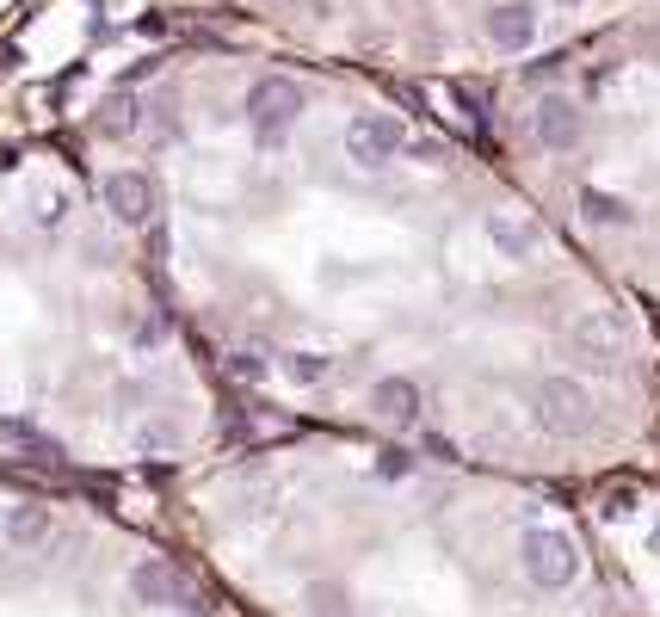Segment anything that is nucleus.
<instances>
[{
  "label": "nucleus",
  "mask_w": 660,
  "mask_h": 617,
  "mask_svg": "<svg viewBox=\"0 0 660 617\" xmlns=\"http://www.w3.org/2000/svg\"><path fill=\"white\" fill-rule=\"evenodd\" d=\"M297 118H303V87L290 75H260L247 87V124L260 142H284Z\"/></svg>",
  "instance_id": "nucleus-1"
},
{
  "label": "nucleus",
  "mask_w": 660,
  "mask_h": 617,
  "mask_svg": "<svg viewBox=\"0 0 660 617\" xmlns=\"http://www.w3.org/2000/svg\"><path fill=\"white\" fill-rule=\"evenodd\" d=\"M537 426L556 439H580L593 432V389L580 377H543L537 383Z\"/></svg>",
  "instance_id": "nucleus-2"
},
{
  "label": "nucleus",
  "mask_w": 660,
  "mask_h": 617,
  "mask_svg": "<svg viewBox=\"0 0 660 617\" xmlns=\"http://www.w3.org/2000/svg\"><path fill=\"white\" fill-rule=\"evenodd\" d=\"M623 346H630V334H623V321H617L611 309H586V315L568 321V352L586 358L593 371H617Z\"/></svg>",
  "instance_id": "nucleus-3"
},
{
  "label": "nucleus",
  "mask_w": 660,
  "mask_h": 617,
  "mask_svg": "<svg viewBox=\"0 0 660 617\" xmlns=\"http://www.w3.org/2000/svg\"><path fill=\"white\" fill-rule=\"evenodd\" d=\"M519 562H525V574L537 580V587H549V593L568 587V580L580 574V550H574L568 531H525Z\"/></svg>",
  "instance_id": "nucleus-4"
},
{
  "label": "nucleus",
  "mask_w": 660,
  "mask_h": 617,
  "mask_svg": "<svg viewBox=\"0 0 660 617\" xmlns=\"http://www.w3.org/2000/svg\"><path fill=\"white\" fill-rule=\"evenodd\" d=\"M401 149H408V130H401V118L389 112H358L346 124V155L352 167H389Z\"/></svg>",
  "instance_id": "nucleus-5"
},
{
  "label": "nucleus",
  "mask_w": 660,
  "mask_h": 617,
  "mask_svg": "<svg viewBox=\"0 0 660 617\" xmlns=\"http://www.w3.org/2000/svg\"><path fill=\"white\" fill-rule=\"evenodd\" d=\"M105 210H112L124 229H142V223L155 216V179H149V173H136V167L105 173Z\"/></svg>",
  "instance_id": "nucleus-6"
},
{
  "label": "nucleus",
  "mask_w": 660,
  "mask_h": 617,
  "mask_svg": "<svg viewBox=\"0 0 660 617\" xmlns=\"http://www.w3.org/2000/svg\"><path fill=\"white\" fill-rule=\"evenodd\" d=\"M482 31H488V44H494L500 56H519V50H531V38H537V7H531V0H494L488 19H482Z\"/></svg>",
  "instance_id": "nucleus-7"
},
{
  "label": "nucleus",
  "mask_w": 660,
  "mask_h": 617,
  "mask_svg": "<svg viewBox=\"0 0 660 617\" xmlns=\"http://www.w3.org/2000/svg\"><path fill=\"white\" fill-rule=\"evenodd\" d=\"M531 136L543 142L549 155H568L574 142H580V105L562 99V93H543V99H537V112H531Z\"/></svg>",
  "instance_id": "nucleus-8"
},
{
  "label": "nucleus",
  "mask_w": 660,
  "mask_h": 617,
  "mask_svg": "<svg viewBox=\"0 0 660 617\" xmlns=\"http://www.w3.org/2000/svg\"><path fill=\"white\" fill-rule=\"evenodd\" d=\"M371 414L408 432V426H420V414H426V389H420L414 377H377V383H371Z\"/></svg>",
  "instance_id": "nucleus-9"
},
{
  "label": "nucleus",
  "mask_w": 660,
  "mask_h": 617,
  "mask_svg": "<svg viewBox=\"0 0 660 617\" xmlns=\"http://www.w3.org/2000/svg\"><path fill=\"white\" fill-rule=\"evenodd\" d=\"M482 235L494 241L500 260H531V253L543 247V229L531 223V216H512V210H488L482 216Z\"/></svg>",
  "instance_id": "nucleus-10"
},
{
  "label": "nucleus",
  "mask_w": 660,
  "mask_h": 617,
  "mask_svg": "<svg viewBox=\"0 0 660 617\" xmlns=\"http://www.w3.org/2000/svg\"><path fill=\"white\" fill-rule=\"evenodd\" d=\"M130 593H136V605L167 611L179 593H186V574H179L173 562H161V556H142V562L130 568Z\"/></svg>",
  "instance_id": "nucleus-11"
},
{
  "label": "nucleus",
  "mask_w": 660,
  "mask_h": 617,
  "mask_svg": "<svg viewBox=\"0 0 660 617\" xmlns=\"http://www.w3.org/2000/svg\"><path fill=\"white\" fill-rule=\"evenodd\" d=\"M50 506H7V519H0V537L13 543V550H38L50 543Z\"/></svg>",
  "instance_id": "nucleus-12"
},
{
  "label": "nucleus",
  "mask_w": 660,
  "mask_h": 617,
  "mask_svg": "<svg viewBox=\"0 0 660 617\" xmlns=\"http://www.w3.org/2000/svg\"><path fill=\"white\" fill-rule=\"evenodd\" d=\"M580 216H586L593 229H630V223H636V210L623 204L617 192H599V186H580Z\"/></svg>",
  "instance_id": "nucleus-13"
},
{
  "label": "nucleus",
  "mask_w": 660,
  "mask_h": 617,
  "mask_svg": "<svg viewBox=\"0 0 660 617\" xmlns=\"http://www.w3.org/2000/svg\"><path fill=\"white\" fill-rule=\"evenodd\" d=\"M136 124H142L136 93H112V99L99 105V130H105V136H136Z\"/></svg>",
  "instance_id": "nucleus-14"
},
{
  "label": "nucleus",
  "mask_w": 660,
  "mask_h": 617,
  "mask_svg": "<svg viewBox=\"0 0 660 617\" xmlns=\"http://www.w3.org/2000/svg\"><path fill=\"white\" fill-rule=\"evenodd\" d=\"M62 210H68V192L62 186H31V223H38V229H56Z\"/></svg>",
  "instance_id": "nucleus-15"
},
{
  "label": "nucleus",
  "mask_w": 660,
  "mask_h": 617,
  "mask_svg": "<svg viewBox=\"0 0 660 617\" xmlns=\"http://www.w3.org/2000/svg\"><path fill=\"white\" fill-rule=\"evenodd\" d=\"M284 377L297 383V389H315L327 377V358L321 352H284Z\"/></svg>",
  "instance_id": "nucleus-16"
},
{
  "label": "nucleus",
  "mask_w": 660,
  "mask_h": 617,
  "mask_svg": "<svg viewBox=\"0 0 660 617\" xmlns=\"http://www.w3.org/2000/svg\"><path fill=\"white\" fill-rule=\"evenodd\" d=\"M0 432H7L13 445H25V451H38V463H56V445H50L31 420H0Z\"/></svg>",
  "instance_id": "nucleus-17"
},
{
  "label": "nucleus",
  "mask_w": 660,
  "mask_h": 617,
  "mask_svg": "<svg viewBox=\"0 0 660 617\" xmlns=\"http://www.w3.org/2000/svg\"><path fill=\"white\" fill-rule=\"evenodd\" d=\"M229 371H235L241 383H266V377H272V365H266V352H235V358H229Z\"/></svg>",
  "instance_id": "nucleus-18"
},
{
  "label": "nucleus",
  "mask_w": 660,
  "mask_h": 617,
  "mask_svg": "<svg viewBox=\"0 0 660 617\" xmlns=\"http://www.w3.org/2000/svg\"><path fill=\"white\" fill-rule=\"evenodd\" d=\"M636 513V488H611L605 494V519H630Z\"/></svg>",
  "instance_id": "nucleus-19"
},
{
  "label": "nucleus",
  "mask_w": 660,
  "mask_h": 617,
  "mask_svg": "<svg viewBox=\"0 0 660 617\" xmlns=\"http://www.w3.org/2000/svg\"><path fill=\"white\" fill-rule=\"evenodd\" d=\"M186 617H210V599H186Z\"/></svg>",
  "instance_id": "nucleus-20"
},
{
  "label": "nucleus",
  "mask_w": 660,
  "mask_h": 617,
  "mask_svg": "<svg viewBox=\"0 0 660 617\" xmlns=\"http://www.w3.org/2000/svg\"><path fill=\"white\" fill-rule=\"evenodd\" d=\"M562 7H580V0H562Z\"/></svg>",
  "instance_id": "nucleus-21"
}]
</instances>
